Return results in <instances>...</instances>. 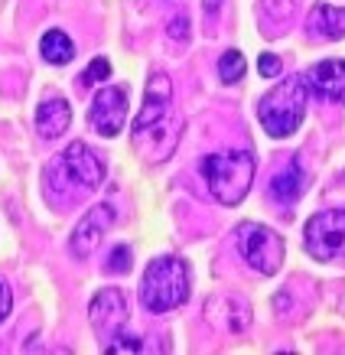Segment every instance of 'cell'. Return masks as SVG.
Instances as JSON below:
<instances>
[{
	"mask_svg": "<svg viewBox=\"0 0 345 355\" xmlns=\"http://www.w3.org/2000/svg\"><path fill=\"white\" fill-rule=\"evenodd\" d=\"M108 76H111L108 59H91V62H88V69L82 72V85H95V82H105Z\"/></svg>",
	"mask_w": 345,
	"mask_h": 355,
	"instance_id": "d6986e66",
	"label": "cell"
},
{
	"mask_svg": "<svg viewBox=\"0 0 345 355\" xmlns=\"http://www.w3.org/2000/svg\"><path fill=\"white\" fill-rule=\"evenodd\" d=\"M258 72L264 78H277L283 72V62H281V55H274V53H260L258 59Z\"/></svg>",
	"mask_w": 345,
	"mask_h": 355,
	"instance_id": "ffe728a7",
	"label": "cell"
},
{
	"mask_svg": "<svg viewBox=\"0 0 345 355\" xmlns=\"http://www.w3.org/2000/svg\"><path fill=\"white\" fill-rule=\"evenodd\" d=\"M303 189H306V176H303V170H300V163L297 160L270 180V196H274L277 202H283V205L297 202V199L303 196Z\"/></svg>",
	"mask_w": 345,
	"mask_h": 355,
	"instance_id": "9a60e30c",
	"label": "cell"
},
{
	"mask_svg": "<svg viewBox=\"0 0 345 355\" xmlns=\"http://www.w3.org/2000/svg\"><path fill=\"white\" fill-rule=\"evenodd\" d=\"M105 180V163L98 160V153L76 140V144H69V150H62L49 163V170H46V183H49V193L59 196V199H78V196L91 193L98 189Z\"/></svg>",
	"mask_w": 345,
	"mask_h": 355,
	"instance_id": "7a4b0ae2",
	"label": "cell"
},
{
	"mask_svg": "<svg viewBox=\"0 0 345 355\" xmlns=\"http://www.w3.org/2000/svg\"><path fill=\"white\" fill-rule=\"evenodd\" d=\"M306 30L316 40H342L345 36V10L342 7H333V3H316L310 20H306Z\"/></svg>",
	"mask_w": 345,
	"mask_h": 355,
	"instance_id": "5bb4252c",
	"label": "cell"
},
{
	"mask_svg": "<svg viewBox=\"0 0 345 355\" xmlns=\"http://www.w3.org/2000/svg\"><path fill=\"white\" fill-rule=\"evenodd\" d=\"M245 69H248V62H245V55L238 53V49H228L222 59H218V76H222V82H238V78H245Z\"/></svg>",
	"mask_w": 345,
	"mask_h": 355,
	"instance_id": "e0dca14e",
	"label": "cell"
},
{
	"mask_svg": "<svg viewBox=\"0 0 345 355\" xmlns=\"http://www.w3.org/2000/svg\"><path fill=\"white\" fill-rule=\"evenodd\" d=\"M202 176L209 183V193L222 205H238L251 189L254 180V153L251 150H228V153H209L202 160Z\"/></svg>",
	"mask_w": 345,
	"mask_h": 355,
	"instance_id": "277c9868",
	"label": "cell"
},
{
	"mask_svg": "<svg viewBox=\"0 0 345 355\" xmlns=\"http://www.w3.org/2000/svg\"><path fill=\"white\" fill-rule=\"evenodd\" d=\"M179 137H183V114L172 101L170 78L163 72H153L143 92V108L130 128V144L143 163H163L179 147Z\"/></svg>",
	"mask_w": 345,
	"mask_h": 355,
	"instance_id": "6da1fadb",
	"label": "cell"
},
{
	"mask_svg": "<svg viewBox=\"0 0 345 355\" xmlns=\"http://www.w3.org/2000/svg\"><path fill=\"white\" fill-rule=\"evenodd\" d=\"M306 85L319 92L323 98H329V101H335V105H345V59L316 62L306 72Z\"/></svg>",
	"mask_w": 345,
	"mask_h": 355,
	"instance_id": "8fae6325",
	"label": "cell"
},
{
	"mask_svg": "<svg viewBox=\"0 0 345 355\" xmlns=\"http://www.w3.org/2000/svg\"><path fill=\"white\" fill-rule=\"evenodd\" d=\"M189 300V268L183 258H157L141 280V303L150 313H170Z\"/></svg>",
	"mask_w": 345,
	"mask_h": 355,
	"instance_id": "5b68a950",
	"label": "cell"
},
{
	"mask_svg": "<svg viewBox=\"0 0 345 355\" xmlns=\"http://www.w3.org/2000/svg\"><path fill=\"white\" fill-rule=\"evenodd\" d=\"M130 248L127 245H118V248H111V254H108V264H105V270L108 274H127L130 270Z\"/></svg>",
	"mask_w": 345,
	"mask_h": 355,
	"instance_id": "ac0fdd59",
	"label": "cell"
},
{
	"mask_svg": "<svg viewBox=\"0 0 345 355\" xmlns=\"http://www.w3.org/2000/svg\"><path fill=\"white\" fill-rule=\"evenodd\" d=\"M10 306H13V293H10V287L0 280V323L7 320V313H10Z\"/></svg>",
	"mask_w": 345,
	"mask_h": 355,
	"instance_id": "7402d4cb",
	"label": "cell"
},
{
	"mask_svg": "<svg viewBox=\"0 0 345 355\" xmlns=\"http://www.w3.org/2000/svg\"><path fill=\"white\" fill-rule=\"evenodd\" d=\"M260 7H264V13H270V17L287 20L293 13V7H297V0H260Z\"/></svg>",
	"mask_w": 345,
	"mask_h": 355,
	"instance_id": "44dd1931",
	"label": "cell"
},
{
	"mask_svg": "<svg viewBox=\"0 0 345 355\" xmlns=\"http://www.w3.org/2000/svg\"><path fill=\"white\" fill-rule=\"evenodd\" d=\"M88 313H91L95 333L101 336L105 343H111V339H118V333L124 329V323H127V297H124L118 287H105L101 293H95Z\"/></svg>",
	"mask_w": 345,
	"mask_h": 355,
	"instance_id": "ba28073f",
	"label": "cell"
},
{
	"mask_svg": "<svg viewBox=\"0 0 345 355\" xmlns=\"http://www.w3.org/2000/svg\"><path fill=\"white\" fill-rule=\"evenodd\" d=\"M124 118H127V92L124 88H101L91 101V111H88L91 128L105 137H114L124 128Z\"/></svg>",
	"mask_w": 345,
	"mask_h": 355,
	"instance_id": "9c48e42d",
	"label": "cell"
},
{
	"mask_svg": "<svg viewBox=\"0 0 345 355\" xmlns=\"http://www.w3.org/2000/svg\"><path fill=\"white\" fill-rule=\"evenodd\" d=\"M303 245L316 261H345V209L316 212L303 228Z\"/></svg>",
	"mask_w": 345,
	"mask_h": 355,
	"instance_id": "52a82bcc",
	"label": "cell"
},
{
	"mask_svg": "<svg viewBox=\"0 0 345 355\" xmlns=\"http://www.w3.org/2000/svg\"><path fill=\"white\" fill-rule=\"evenodd\" d=\"M205 316H209V323H215L225 333H241L251 320L248 306L241 300H235V297H212L209 306H205Z\"/></svg>",
	"mask_w": 345,
	"mask_h": 355,
	"instance_id": "7c38bea8",
	"label": "cell"
},
{
	"mask_svg": "<svg viewBox=\"0 0 345 355\" xmlns=\"http://www.w3.org/2000/svg\"><path fill=\"white\" fill-rule=\"evenodd\" d=\"M69 121H72V108H69L65 98H49L36 108V128H39V137L46 140L62 137L69 130Z\"/></svg>",
	"mask_w": 345,
	"mask_h": 355,
	"instance_id": "4fadbf2b",
	"label": "cell"
},
{
	"mask_svg": "<svg viewBox=\"0 0 345 355\" xmlns=\"http://www.w3.org/2000/svg\"><path fill=\"white\" fill-rule=\"evenodd\" d=\"M39 53H43V59L49 65H65L76 59V43L62 30H49L43 36V43H39Z\"/></svg>",
	"mask_w": 345,
	"mask_h": 355,
	"instance_id": "2e32d148",
	"label": "cell"
},
{
	"mask_svg": "<svg viewBox=\"0 0 345 355\" xmlns=\"http://www.w3.org/2000/svg\"><path fill=\"white\" fill-rule=\"evenodd\" d=\"M238 251L258 274H277L283 264V238L274 228L260 222H241L238 225Z\"/></svg>",
	"mask_w": 345,
	"mask_h": 355,
	"instance_id": "8992f818",
	"label": "cell"
},
{
	"mask_svg": "<svg viewBox=\"0 0 345 355\" xmlns=\"http://www.w3.org/2000/svg\"><path fill=\"white\" fill-rule=\"evenodd\" d=\"M306 88L310 85L303 76H290L260 98L258 121L270 137H290L293 130H300L303 114H306V98H310Z\"/></svg>",
	"mask_w": 345,
	"mask_h": 355,
	"instance_id": "3957f363",
	"label": "cell"
},
{
	"mask_svg": "<svg viewBox=\"0 0 345 355\" xmlns=\"http://www.w3.org/2000/svg\"><path fill=\"white\" fill-rule=\"evenodd\" d=\"M170 26H176V36H189V30H186V17H176V23H170Z\"/></svg>",
	"mask_w": 345,
	"mask_h": 355,
	"instance_id": "603a6c76",
	"label": "cell"
},
{
	"mask_svg": "<svg viewBox=\"0 0 345 355\" xmlns=\"http://www.w3.org/2000/svg\"><path fill=\"white\" fill-rule=\"evenodd\" d=\"M111 222H114V209H111L108 202H98L95 209H88L85 216H82V222L76 225V232H72V238H69L72 254H76V258H91L98 241H101L105 232L111 228Z\"/></svg>",
	"mask_w": 345,
	"mask_h": 355,
	"instance_id": "30bf717a",
	"label": "cell"
}]
</instances>
